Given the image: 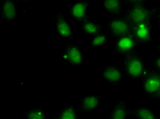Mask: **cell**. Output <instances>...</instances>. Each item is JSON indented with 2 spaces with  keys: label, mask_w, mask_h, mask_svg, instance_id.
<instances>
[{
  "label": "cell",
  "mask_w": 160,
  "mask_h": 119,
  "mask_svg": "<svg viewBox=\"0 0 160 119\" xmlns=\"http://www.w3.org/2000/svg\"><path fill=\"white\" fill-rule=\"evenodd\" d=\"M122 68L125 79L136 81L151 70L149 65L145 61L138 50L123 57Z\"/></svg>",
  "instance_id": "cell-1"
},
{
  "label": "cell",
  "mask_w": 160,
  "mask_h": 119,
  "mask_svg": "<svg viewBox=\"0 0 160 119\" xmlns=\"http://www.w3.org/2000/svg\"><path fill=\"white\" fill-rule=\"evenodd\" d=\"M158 6L156 4L154 8H148L145 5L128 7L123 12V14L133 25L142 23L152 22V20L155 19Z\"/></svg>",
  "instance_id": "cell-2"
},
{
  "label": "cell",
  "mask_w": 160,
  "mask_h": 119,
  "mask_svg": "<svg viewBox=\"0 0 160 119\" xmlns=\"http://www.w3.org/2000/svg\"><path fill=\"white\" fill-rule=\"evenodd\" d=\"M133 25L124 14L111 15L108 19L107 32L115 39L132 34Z\"/></svg>",
  "instance_id": "cell-3"
},
{
  "label": "cell",
  "mask_w": 160,
  "mask_h": 119,
  "mask_svg": "<svg viewBox=\"0 0 160 119\" xmlns=\"http://www.w3.org/2000/svg\"><path fill=\"white\" fill-rule=\"evenodd\" d=\"M139 45L132 34L121 36L116 38L111 55L124 57L136 50Z\"/></svg>",
  "instance_id": "cell-4"
},
{
  "label": "cell",
  "mask_w": 160,
  "mask_h": 119,
  "mask_svg": "<svg viewBox=\"0 0 160 119\" xmlns=\"http://www.w3.org/2000/svg\"><path fill=\"white\" fill-rule=\"evenodd\" d=\"M142 89L148 98L153 99L160 89V71L152 70L140 78Z\"/></svg>",
  "instance_id": "cell-5"
},
{
  "label": "cell",
  "mask_w": 160,
  "mask_h": 119,
  "mask_svg": "<svg viewBox=\"0 0 160 119\" xmlns=\"http://www.w3.org/2000/svg\"><path fill=\"white\" fill-rule=\"evenodd\" d=\"M61 59L74 67H79L84 62L81 48L78 45L72 43H68L63 46Z\"/></svg>",
  "instance_id": "cell-6"
},
{
  "label": "cell",
  "mask_w": 160,
  "mask_h": 119,
  "mask_svg": "<svg viewBox=\"0 0 160 119\" xmlns=\"http://www.w3.org/2000/svg\"><path fill=\"white\" fill-rule=\"evenodd\" d=\"M132 34L139 44H153L152 38V22L142 23L133 25Z\"/></svg>",
  "instance_id": "cell-7"
},
{
  "label": "cell",
  "mask_w": 160,
  "mask_h": 119,
  "mask_svg": "<svg viewBox=\"0 0 160 119\" xmlns=\"http://www.w3.org/2000/svg\"><path fill=\"white\" fill-rule=\"evenodd\" d=\"M56 33L64 40H74L75 36L68 20L64 17L62 10L57 14L55 22Z\"/></svg>",
  "instance_id": "cell-8"
},
{
  "label": "cell",
  "mask_w": 160,
  "mask_h": 119,
  "mask_svg": "<svg viewBox=\"0 0 160 119\" xmlns=\"http://www.w3.org/2000/svg\"><path fill=\"white\" fill-rule=\"evenodd\" d=\"M102 76L105 81L116 87H118L123 79H125L122 67L111 65H106L104 66Z\"/></svg>",
  "instance_id": "cell-9"
},
{
  "label": "cell",
  "mask_w": 160,
  "mask_h": 119,
  "mask_svg": "<svg viewBox=\"0 0 160 119\" xmlns=\"http://www.w3.org/2000/svg\"><path fill=\"white\" fill-rule=\"evenodd\" d=\"M17 0H0V14L3 21L8 24L15 21L17 15Z\"/></svg>",
  "instance_id": "cell-10"
},
{
  "label": "cell",
  "mask_w": 160,
  "mask_h": 119,
  "mask_svg": "<svg viewBox=\"0 0 160 119\" xmlns=\"http://www.w3.org/2000/svg\"><path fill=\"white\" fill-rule=\"evenodd\" d=\"M101 100L102 96L99 94H91L82 97L77 108L78 114L97 109L100 106Z\"/></svg>",
  "instance_id": "cell-11"
},
{
  "label": "cell",
  "mask_w": 160,
  "mask_h": 119,
  "mask_svg": "<svg viewBox=\"0 0 160 119\" xmlns=\"http://www.w3.org/2000/svg\"><path fill=\"white\" fill-rule=\"evenodd\" d=\"M92 2V0H84L72 3L68 10L69 16L80 22L88 16L87 12Z\"/></svg>",
  "instance_id": "cell-12"
},
{
  "label": "cell",
  "mask_w": 160,
  "mask_h": 119,
  "mask_svg": "<svg viewBox=\"0 0 160 119\" xmlns=\"http://www.w3.org/2000/svg\"><path fill=\"white\" fill-rule=\"evenodd\" d=\"M80 29L83 34L93 37L95 35L102 32L103 26L100 23L94 21L91 17L87 16L80 21Z\"/></svg>",
  "instance_id": "cell-13"
},
{
  "label": "cell",
  "mask_w": 160,
  "mask_h": 119,
  "mask_svg": "<svg viewBox=\"0 0 160 119\" xmlns=\"http://www.w3.org/2000/svg\"><path fill=\"white\" fill-rule=\"evenodd\" d=\"M129 113L133 118L138 119H159V114L156 112L143 106L129 108Z\"/></svg>",
  "instance_id": "cell-14"
},
{
  "label": "cell",
  "mask_w": 160,
  "mask_h": 119,
  "mask_svg": "<svg viewBox=\"0 0 160 119\" xmlns=\"http://www.w3.org/2000/svg\"><path fill=\"white\" fill-rule=\"evenodd\" d=\"M124 6V0H103L102 2L103 10L110 16L123 13Z\"/></svg>",
  "instance_id": "cell-15"
},
{
  "label": "cell",
  "mask_w": 160,
  "mask_h": 119,
  "mask_svg": "<svg viewBox=\"0 0 160 119\" xmlns=\"http://www.w3.org/2000/svg\"><path fill=\"white\" fill-rule=\"evenodd\" d=\"M111 106L112 111L110 115V119H126L129 115V108L127 107L125 99L120 100Z\"/></svg>",
  "instance_id": "cell-16"
},
{
  "label": "cell",
  "mask_w": 160,
  "mask_h": 119,
  "mask_svg": "<svg viewBox=\"0 0 160 119\" xmlns=\"http://www.w3.org/2000/svg\"><path fill=\"white\" fill-rule=\"evenodd\" d=\"M78 111L73 104L64 106L53 119H76L78 117Z\"/></svg>",
  "instance_id": "cell-17"
},
{
  "label": "cell",
  "mask_w": 160,
  "mask_h": 119,
  "mask_svg": "<svg viewBox=\"0 0 160 119\" xmlns=\"http://www.w3.org/2000/svg\"><path fill=\"white\" fill-rule=\"evenodd\" d=\"M110 35L108 32H101L92 37L90 40V46L92 48L99 49L108 44L110 42Z\"/></svg>",
  "instance_id": "cell-18"
},
{
  "label": "cell",
  "mask_w": 160,
  "mask_h": 119,
  "mask_svg": "<svg viewBox=\"0 0 160 119\" xmlns=\"http://www.w3.org/2000/svg\"><path fill=\"white\" fill-rule=\"evenodd\" d=\"M23 116L28 119H49V117L45 114L44 109L41 106H38L33 109L28 110L24 113Z\"/></svg>",
  "instance_id": "cell-19"
},
{
  "label": "cell",
  "mask_w": 160,
  "mask_h": 119,
  "mask_svg": "<svg viewBox=\"0 0 160 119\" xmlns=\"http://www.w3.org/2000/svg\"><path fill=\"white\" fill-rule=\"evenodd\" d=\"M125 5L128 7L135 6L138 5H146V3L148 2V0H124Z\"/></svg>",
  "instance_id": "cell-20"
},
{
  "label": "cell",
  "mask_w": 160,
  "mask_h": 119,
  "mask_svg": "<svg viewBox=\"0 0 160 119\" xmlns=\"http://www.w3.org/2000/svg\"><path fill=\"white\" fill-rule=\"evenodd\" d=\"M149 66L152 70L160 71V54L152 59Z\"/></svg>",
  "instance_id": "cell-21"
},
{
  "label": "cell",
  "mask_w": 160,
  "mask_h": 119,
  "mask_svg": "<svg viewBox=\"0 0 160 119\" xmlns=\"http://www.w3.org/2000/svg\"><path fill=\"white\" fill-rule=\"evenodd\" d=\"M155 19H157L158 22L160 26V6H158V8L157 12H156V15H155Z\"/></svg>",
  "instance_id": "cell-22"
},
{
  "label": "cell",
  "mask_w": 160,
  "mask_h": 119,
  "mask_svg": "<svg viewBox=\"0 0 160 119\" xmlns=\"http://www.w3.org/2000/svg\"><path fill=\"white\" fill-rule=\"evenodd\" d=\"M153 99H155V100H160V89L159 91L158 92L157 94H156L155 95V97H153Z\"/></svg>",
  "instance_id": "cell-23"
},
{
  "label": "cell",
  "mask_w": 160,
  "mask_h": 119,
  "mask_svg": "<svg viewBox=\"0 0 160 119\" xmlns=\"http://www.w3.org/2000/svg\"><path fill=\"white\" fill-rule=\"evenodd\" d=\"M154 49H156L159 52V54H160V43L158 44H156L153 46Z\"/></svg>",
  "instance_id": "cell-24"
},
{
  "label": "cell",
  "mask_w": 160,
  "mask_h": 119,
  "mask_svg": "<svg viewBox=\"0 0 160 119\" xmlns=\"http://www.w3.org/2000/svg\"><path fill=\"white\" fill-rule=\"evenodd\" d=\"M17 2H26L28 1H30V0H17Z\"/></svg>",
  "instance_id": "cell-25"
},
{
  "label": "cell",
  "mask_w": 160,
  "mask_h": 119,
  "mask_svg": "<svg viewBox=\"0 0 160 119\" xmlns=\"http://www.w3.org/2000/svg\"><path fill=\"white\" fill-rule=\"evenodd\" d=\"M153 1H154V2L156 3V4H158V2H159V0H153Z\"/></svg>",
  "instance_id": "cell-26"
},
{
  "label": "cell",
  "mask_w": 160,
  "mask_h": 119,
  "mask_svg": "<svg viewBox=\"0 0 160 119\" xmlns=\"http://www.w3.org/2000/svg\"><path fill=\"white\" fill-rule=\"evenodd\" d=\"M158 114H159V119H160V112H159V113Z\"/></svg>",
  "instance_id": "cell-27"
}]
</instances>
